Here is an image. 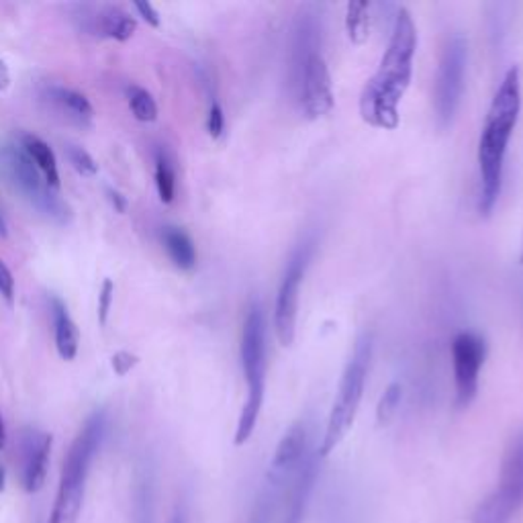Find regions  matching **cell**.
Wrapping results in <instances>:
<instances>
[{"label":"cell","instance_id":"obj_35","mask_svg":"<svg viewBox=\"0 0 523 523\" xmlns=\"http://www.w3.org/2000/svg\"><path fill=\"white\" fill-rule=\"evenodd\" d=\"M4 483H6V472H4V466L0 464V493L4 491Z\"/></svg>","mask_w":523,"mask_h":523},{"label":"cell","instance_id":"obj_23","mask_svg":"<svg viewBox=\"0 0 523 523\" xmlns=\"http://www.w3.org/2000/svg\"><path fill=\"white\" fill-rule=\"evenodd\" d=\"M403 401V385L401 383H391L383 393V397L378 401L377 407V421L378 426H388L393 421V417L397 415L399 407Z\"/></svg>","mask_w":523,"mask_h":523},{"label":"cell","instance_id":"obj_26","mask_svg":"<svg viewBox=\"0 0 523 523\" xmlns=\"http://www.w3.org/2000/svg\"><path fill=\"white\" fill-rule=\"evenodd\" d=\"M112 299H115V285H112L111 278H104L101 295H98V321L101 325H107Z\"/></svg>","mask_w":523,"mask_h":523},{"label":"cell","instance_id":"obj_20","mask_svg":"<svg viewBox=\"0 0 523 523\" xmlns=\"http://www.w3.org/2000/svg\"><path fill=\"white\" fill-rule=\"evenodd\" d=\"M98 21H101L103 35H107V37L117 41H127L133 37V33L137 29V21L127 15L121 9H115V6L103 11Z\"/></svg>","mask_w":523,"mask_h":523},{"label":"cell","instance_id":"obj_18","mask_svg":"<svg viewBox=\"0 0 523 523\" xmlns=\"http://www.w3.org/2000/svg\"><path fill=\"white\" fill-rule=\"evenodd\" d=\"M52 101L58 104V107L68 112L70 119H76L78 123L90 121L95 115V109L90 101L84 95L76 93L72 88H63V87H54L52 88Z\"/></svg>","mask_w":523,"mask_h":523},{"label":"cell","instance_id":"obj_7","mask_svg":"<svg viewBox=\"0 0 523 523\" xmlns=\"http://www.w3.org/2000/svg\"><path fill=\"white\" fill-rule=\"evenodd\" d=\"M523 507V429L509 440L499 483L477 505L472 523H511Z\"/></svg>","mask_w":523,"mask_h":523},{"label":"cell","instance_id":"obj_33","mask_svg":"<svg viewBox=\"0 0 523 523\" xmlns=\"http://www.w3.org/2000/svg\"><path fill=\"white\" fill-rule=\"evenodd\" d=\"M168 523H187V511L185 507H176L172 518H170Z\"/></svg>","mask_w":523,"mask_h":523},{"label":"cell","instance_id":"obj_27","mask_svg":"<svg viewBox=\"0 0 523 523\" xmlns=\"http://www.w3.org/2000/svg\"><path fill=\"white\" fill-rule=\"evenodd\" d=\"M207 129L211 133V137L213 139H219L223 136L225 131V115H223V109L221 104H219L217 101L211 104L209 109V119H207Z\"/></svg>","mask_w":523,"mask_h":523},{"label":"cell","instance_id":"obj_15","mask_svg":"<svg viewBox=\"0 0 523 523\" xmlns=\"http://www.w3.org/2000/svg\"><path fill=\"white\" fill-rule=\"evenodd\" d=\"M54 323H55V348L63 360H74L78 354V328L70 317L66 305L54 299Z\"/></svg>","mask_w":523,"mask_h":523},{"label":"cell","instance_id":"obj_31","mask_svg":"<svg viewBox=\"0 0 523 523\" xmlns=\"http://www.w3.org/2000/svg\"><path fill=\"white\" fill-rule=\"evenodd\" d=\"M109 199H111V203H112V207H115L119 213H125V209H127V201H125V196L121 195V193H117V190H109Z\"/></svg>","mask_w":523,"mask_h":523},{"label":"cell","instance_id":"obj_2","mask_svg":"<svg viewBox=\"0 0 523 523\" xmlns=\"http://www.w3.org/2000/svg\"><path fill=\"white\" fill-rule=\"evenodd\" d=\"M521 111V78L519 68L511 66L494 93L491 107L486 111L483 129L478 137V211L480 215H491L499 201L503 187V168L509 139L513 136Z\"/></svg>","mask_w":523,"mask_h":523},{"label":"cell","instance_id":"obj_1","mask_svg":"<svg viewBox=\"0 0 523 523\" xmlns=\"http://www.w3.org/2000/svg\"><path fill=\"white\" fill-rule=\"evenodd\" d=\"M417 25L409 9L401 6L383 58L360 95V115L377 129L393 131L401 121V103L413 78Z\"/></svg>","mask_w":523,"mask_h":523},{"label":"cell","instance_id":"obj_10","mask_svg":"<svg viewBox=\"0 0 523 523\" xmlns=\"http://www.w3.org/2000/svg\"><path fill=\"white\" fill-rule=\"evenodd\" d=\"M311 252H313L311 242H303L296 247L293 256L286 262L285 274H282V280L278 285L277 303H274V331H277L278 344L285 345V348H288L295 342L299 293L311 262Z\"/></svg>","mask_w":523,"mask_h":523},{"label":"cell","instance_id":"obj_14","mask_svg":"<svg viewBox=\"0 0 523 523\" xmlns=\"http://www.w3.org/2000/svg\"><path fill=\"white\" fill-rule=\"evenodd\" d=\"M25 154L33 160V164L44 174L46 185L52 190L60 188V172H58V162H55V154L52 147H49L44 139L35 136H23V145Z\"/></svg>","mask_w":523,"mask_h":523},{"label":"cell","instance_id":"obj_34","mask_svg":"<svg viewBox=\"0 0 523 523\" xmlns=\"http://www.w3.org/2000/svg\"><path fill=\"white\" fill-rule=\"evenodd\" d=\"M6 446V428H4V419L0 415V450H4Z\"/></svg>","mask_w":523,"mask_h":523},{"label":"cell","instance_id":"obj_25","mask_svg":"<svg viewBox=\"0 0 523 523\" xmlns=\"http://www.w3.org/2000/svg\"><path fill=\"white\" fill-rule=\"evenodd\" d=\"M133 523H154V499L152 486L139 485L137 499H136V521Z\"/></svg>","mask_w":523,"mask_h":523},{"label":"cell","instance_id":"obj_32","mask_svg":"<svg viewBox=\"0 0 523 523\" xmlns=\"http://www.w3.org/2000/svg\"><path fill=\"white\" fill-rule=\"evenodd\" d=\"M11 87V74H9V68H6V63L0 60V90H6Z\"/></svg>","mask_w":523,"mask_h":523},{"label":"cell","instance_id":"obj_12","mask_svg":"<svg viewBox=\"0 0 523 523\" xmlns=\"http://www.w3.org/2000/svg\"><path fill=\"white\" fill-rule=\"evenodd\" d=\"M52 442V434L37 429H27L21 437V480H23L27 493L44 489Z\"/></svg>","mask_w":523,"mask_h":523},{"label":"cell","instance_id":"obj_30","mask_svg":"<svg viewBox=\"0 0 523 523\" xmlns=\"http://www.w3.org/2000/svg\"><path fill=\"white\" fill-rule=\"evenodd\" d=\"M136 6V11L139 12V17L145 21L147 25H152V27H160V12L154 9V4H150V3H136L133 4Z\"/></svg>","mask_w":523,"mask_h":523},{"label":"cell","instance_id":"obj_17","mask_svg":"<svg viewBox=\"0 0 523 523\" xmlns=\"http://www.w3.org/2000/svg\"><path fill=\"white\" fill-rule=\"evenodd\" d=\"M162 242L168 252L170 260L174 262L180 270H193L196 264V250L193 239L187 231L178 228H166L162 233Z\"/></svg>","mask_w":523,"mask_h":523},{"label":"cell","instance_id":"obj_24","mask_svg":"<svg viewBox=\"0 0 523 523\" xmlns=\"http://www.w3.org/2000/svg\"><path fill=\"white\" fill-rule=\"evenodd\" d=\"M68 160L78 174L95 176L98 172V164L95 158L80 145H68Z\"/></svg>","mask_w":523,"mask_h":523},{"label":"cell","instance_id":"obj_3","mask_svg":"<svg viewBox=\"0 0 523 523\" xmlns=\"http://www.w3.org/2000/svg\"><path fill=\"white\" fill-rule=\"evenodd\" d=\"M291 90L303 115L320 119L334 109V88L321 52V23L305 9L296 19L291 47Z\"/></svg>","mask_w":523,"mask_h":523},{"label":"cell","instance_id":"obj_16","mask_svg":"<svg viewBox=\"0 0 523 523\" xmlns=\"http://www.w3.org/2000/svg\"><path fill=\"white\" fill-rule=\"evenodd\" d=\"M288 489L285 485L277 483V480L264 478V485H262L260 494L256 499V505H253L252 518L247 523H272L274 515L278 513V509L285 505Z\"/></svg>","mask_w":523,"mask_h":523},{"label":"cell","instance_id":"obj_5","mask_svg":"<svg viewBox=\"0 0 523 523\" xmlns=\"http://www.w3.org/2000/svg\"><path fill=\"white\" fill-rule=\"evenodd\" d=\"M370 360H372V334L360 336L356 339L354 352L345 364L342 372V378H339L336 399L331 403L328 423H325V431L320 444V450L317 454L321 458L329 456L339 444L344 442V437L348 436L356 421L360 403L364 397L366 380H369L370 372Z\"/></svg>","mask_w":523,"mask_h":523},{"label":"cell","instance_id":"obj_29","mask_svg":"<svg viewBox=\"0 0 523 523\" xmlns=\"http://www.w3.org/2000/svg\"><path fill=\"white\" fill-rule=\"evenodd\" d=\"M137 362H139L137 356L129 354V352H119V354L112 356V370H115L119 377H125V374L129 372Z\"/></svg>","mask_w":523,"mask_h":523},{"label":"cell","instance_id":"obj_22","mask_svg":"<svg viewBox=\"0 0 523 523\" xmlns=\"http://www.w3.org/2000/svg\"><path fill=\"white\" fill-rule=\"evenodd\" d=\"M127 96H129V107L137 121L152 123L158 119V104H155V98L145 88L131 87L127 90Z\"/></svg>","mask_w":523,"mask_h":523},{"label":"cell","instance_id":"obj_37","mask_svg":"<svg viewBox=\"0 0 523 523\" xmlns=\"http://www.w3.org/2000/svg\"><path fill=\"white\" fill-rule=\"evenodd\" d=\"M519 262L523 264V236H521V253H519Z\"/></svg>","mask_w":523,"mask_h":523},{"label":"cell","instance_id":"obj_4","mask_svg":"<svg viewBox=\"0 0 523 523\" xmlns=\"http://www.w3.org/2000/svg\"><path fill=\"white\" fill-rule=\"evenodd\" d=\"M104 436H107V415L96 411L88 417L80 434L68 450L66 461L62 466V477L55 494L54 509L47 523H76L84 503L87 478L96 452L101 450Z\"/></svg>","mask_w":523,"mask_h":523},{"label":"cell","instance_id":"obj_19","mask_svg":"<svg viewBox=\"0 0 523 523\" xmlns=\"http://www.w3.org/2000/svg\"><path fill=\"white\" fill-rule=\"evenodd\" d=\"M372 4L370 3H350L345 6V31L354 44H364L372 27Z\"/></svg>","mask_w":523,"mask_h":523},{"label":"cell","instance_id":"obj_21","mask_svg":"<svg viewBox=\"0 0 523 523\" xmlns=\"http://www.w3.org/2000/svg\"><path fill=\"white\" fill-rule=\"evenodd\" d=\"M155 187H158L160 201L170 204L176 196V172L172 162L164 152L155 155Z\"/></svg>","mask_w":523,"mask_h":523},{"label":"cell","instance_id":"obj_8","mask_svg":"<svg viewBox=\"0 0 523 523\" xmlns=\"http://www.w3.org/2000/svg\"><path fill=\"white\" fill-rule=\"evenodd\" d=\"M466 66H469V39L462 33H454L448 37L442 49L440 66L436 74L434 88V109L437 125L442 129L452 125L456 111L461 107L464 95Z\"/></svg>","mask_w":523,"mask_h":523},{"label":"cell","instance_id":"obj_13","mask_svg":"<svg viewBox=\"0 0 523 523\" xmlns=\"http://www.w3.org/2000/svg\"><path fill=\"white\" fill-rule=\"evenodd\" d=\"M317 458H320V454H309L299 475H296L291 491L286 494L285 505H282L285 513H282L280 523H303V519H305L309 497L317 478Z\"/></svg>","mask_w":523,"mask_h":523},{"label":"cell","instance_id":"obj_6","mask_svg":"<svg viewBox=\"0 0 523 523\" xmlns=\"http://www.w3.org/2000/svg\"><path fill=\"white\" fill-rule=\"evenodd\" d=\"M239 352H242V369L247 394L233 444L244 446L258 426L266 393V320L258 303L252 305L245 315Z\"/></svg>","mask_w":523,"mask_h":523},{"label":"cell","instance_id":"obj_28","mask_svg":"<svg viewBox=\"0 0 523 523\" xmlns=\"http://www.w3.org/2000/svg\"><path fill=\"white\" fill-rule=\"evenodd\" d=\"M0 295L9 305H12V301H15V278H12L11 268L3 260H0Z\"/></svg>","mask_w":523,"mask_h":523},{"label":"cell","instance_id":"obj_9","mask_svg":"<svg viewBox=\"0 0 523 523\" xmlns=\"http://www.w3.org/2000/svg\"><path fill=\"white\" fill-rule=\"evenodd\" d=\"M0 160H3V168L6 176H9V180L41 211V213H46L52 219H58V221H66L68 207L60 201L55 190L46 185L37 166L33 164V160L25 154L23 147H3Z\"/></svg>","mask_w":523,"mask_h":523},{"label":"cell","instance_id":"obj_11","mask_svg":"<svg viewBox=\"0 0 523 523\" xmlns=\"http://www.w3.org/2000/svg\"><path fill=\"white\" fill-rule=\"evenodd\" d=\"M486 358L485 339L472 334V331H461L452 342V366H454V386H456V405L466 409L475 401L478 393L480 369Z\"/></svg>","mask_w":523,"mask_h":523},{"label":"cell","instance_id":"obj_36","mask_svg":"<svg viewBox=\"0 0 523 523\" xmlns=\"http://www.w3.org/2000/svg\"><path fill=\"white\" fill-rule=\"evenodd\" d=\"M0 236H3V237L9 236V231H6V223H4L3 215H0Z\"/></svg>","mask_w":523,"mask_h":523}]
</instances>
